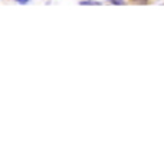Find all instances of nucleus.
<instances>
[{
  "instance_id": "3",
  "label": "nucleus",
  "mask_w": 164,
  "mask_h": 158,
  "mask_svg": "<svg viewBox=\"0 0 164 158\" xmlns=\"http://www.w3.org/2000/svg\"><path fill=\"white\" fill-rule=\"evenodd\" d=\"M133 3H135V4H145V3H148V0H131Z\"/></svg>"
},
{
  "instance_id": "1",
  "label": "nucleus",
  "mask_w": 164,
  "mask_h": 158,
  "mask_svg": "<svg viewBox=\"0 0 164 158\" xmlns=\"http://www.w3.org/2000/svg\"><path fill=\"white\" fill-rule=\"evenodd\" d=\"M81 6H99V2H95V0H81L79 2Z\"/></svg>"
},
{
  "instance_id": "4",
  "label": "nucleus",
  "mask_w": 164,
  "mask_h": 158,
  "mask_svg": "<svg viewBox=\"0 0 164 158\" xmlns=\"http://www.w3.org/2000/svg\"><path fill=\"white\" fill-rule=\"evenodd\" d=\"M16 2L20 4H25V3H27V2H30V0H16Z\"/></svg>"
},
{
  "instance_id": "2",
  "label": "nucleus",
  "mask_w": 164,
  "mask_h": 158,
  "mask_svg": "<svg viewBox=\"0 0 164 158\" xmlns=\"http://www.w3.org/2000/svg\"><path fill=\"white\" fill-rule=\"evenodd\" d=\"M109 3L111 4H125L124 0H109Z\"/></svg>"
}]
</instances>
